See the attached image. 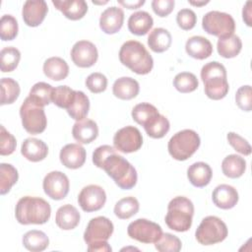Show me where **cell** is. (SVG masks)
Returning a JSON list of instances; mask_svg holds the SVG:
<instances>
[{"label":"cell","instance_id":"obj_37","mask_svg":"<svg viewBox=\"0 0 252 252\" xmlns=\"http://www.w3.org/2000/svg\"><path fill=\"white\" fill-rule=\"evenodd\" d=\"M18 170L10 163L0 164V194H7L18 181Z\"/></svg>","mask_w":252,"mask_h":252},{"label":"cell","instance_id":"obj_15","mask_svg":"<svg viewBox=\"0 0 252 252\" xmlns=\"http://www.w3.org/2000/svg\"><path fill=\"white\" fill-rule=\"evenodd\" d=\"M98 58L96 46L89 40L77 41L71 49V59L80 68H89L95 64Z\"/></svg>","mask_w":252,"mask_h":252},{"label":"cell","instance_id":"obj_18","mask_svg":"<svg viewBox=\"0 0 252 252\" xmlns=\"http://www.w3.org/2000/svg\"><path fill=\"white\" fill-rule=\"evenodd\" d=\"M59 158L65 167L77 169L86 161V150L79 144H67L61 149Z\"/></svg>","mask_w":252,"mask_h":252},{"label":"cell","instance_id":"obj_16","mask_svg":"<svg viewBox=\"0 0 252 252\" xmlns=\"http://www.w3.org/2000/svg\"><path fill=\"white\" fill-rule=\"evenodd\" d=\"M48 12V7L43 0H28L24 3L22 17L29 27H38Z\"/></svg>","mask_w":252,"mask_h":252},{"label":"cell","instance_id":"obj_54","mask_svg":"<svg viewBox=\"0 0 252 252\" xmlns=\"http://www.w3.org/2000/svg\"><path fill=\"white\" fill-rule=\"evenodd\" d=\"M191 5H194V6H203V5H206L209 3V1H200V2H196V1H188Z\"/></svg>","mask_w":252,"mask_h":252},{"label":"cell","instance_id":"obj_41","mask_svg":"<svg viewBox=\"0 0 252 252\" xmlns=\"http://www.w3.org/2000/svg\"><path fill=\"white\" fill-rule=\"evenodd\" d=\"M76 95V91L68 86H59L53 89L51 101L60 108L67 109Z\"/></svg>","mask_w":252,"mask_h":252},{"label":"cell","instance_id":"obj_42","mask_svg":"<svg viewBox=\"0 0 252 252\" xmlns=\"http://www.w3.org/2000/svg\"><path fill=\"white\" fill-rule=\"evenodd\" d=\"M169 128H170V124L168 119L161 114H159L149 125L144 127L148 136L154 139H160L164 137L169 131Z\"/></svg>","mask_w":252,"mask_h":252},{"label":"cell","instance_id":"obj_3","mask_svg":"<svg viewBox=\"0 0 252 252\" xmlns=\"http://www.w3.org/2000/svg\"><path fill=\"white\" fill-rule=\"evenodd\" d=\"M120 62L138 75L149 74L154 67V60L144 44L137 40H128L119 50Z\"/></svg>","mask_w":252,"mask_h":252},{"label":"cell","instance_id":"obj_22","mask_svg":"<svg viewBox=\"0 0 252 252\" xmlns=\"http://www.w3.org/2000/svg\"><path fill=\"white\" fill-rule=\"evenodd\" d=\"M185 50L190 57L203 60L212 55L213 45L208 38L201 35H194L187 39Z\"/></svg>","mask_w":252,"mask_h":252},{"label":"cell","instance_id":"obj_38","mask_svg":"<svg viewBox=\"0 0 252 252\" xmlns=\"http://www.w3.org/2000/svg\"><path fill=\"white\" fill-rule=\"evenodd\" d=\"M21 59V52L14 46L4 47L0 52V67L3 73L14 71Z\"/></svg>","mask_w":252,"mask_h":252},{"label":"cell","instance_id":"obj_2","mask_svg":"<svg viewBox=\"0 0 252 252\" xmlns=\"http://www.w3.org/2000/svg\"><path fill=\"white\" fill-rule=\"evenodd\" d=\"M51 207L40 197H22L15 208V217L21 224H43L50 219Z\"/></svg>","mask_w":252,"mask_h":252},{"label":"cell","instance_id":"obj_9","mask_svg":"<svg viewBox=\"0 0 252 252\" xmlns=\"http://www.w3.org/2000/svg\"><path fill=\"white\" fill-rule=\"evenodd\" d=\"M202 28L207 33L220 38L233 33L235 22L231 15L227 13L210 11L206 13L202 19Z\"/></svg>","mask_w":252,"mask_h":252},{"label":"cell","instance_id":"obj_20","mask_svg":"<svg viewBox=\"0 0 252 252\" xmlns=\"http://www.w3.org/2000/svg\"><path fill=\"white\" fill-rule=\"evenodd\" d=\"M52 4L67 19L78 21L88 12V4L84 0H52Z\"/></svg>","mask_w":252,"mask_h":252},{"label":"cell","instance_id":"obj_45","mask_svg":"<svg viewBox=\"0 0 252 252\" xmlns=\"http://www.w3.org/2000/svg\"><path fill=\"white\" fill-rule=\"evenodd\" d=\"M86 87L94 94H99L106 90L107 78L99 72L90 74L86 79Z\"/></svg>","mask_w":252,"mask_h":252},{"label":"cell","instance_id":"obj_26","mask_svg":"<svg viewBox=\"0 0 252 252\" xmlns=\"http://www.w3.org/2000/svg\"><path fill=\"white\" fill-rule=\"evenodd\" d=\"M80 213L78 210L70 205L66 204L61 206L55 216V222L58 227L63 230L74 229L80 222Z\"/></svg>","mask_w":252,"mask_h":252},{"label":"cell","instance_id":"obj_49","mask_svg":"<svg viewBox=\"0 0 252 252\" xmlns=\"http://www.w3.org/2000/svg\"><path fill=\"white\" fill-rule=\"evenodd\" d=\"M228 144L238 153L244 156H249L251 154V146L246 139L241 137L239 134L234 132H228L226 135Z\"/></svg>","mask_w":252,"mask_h":252},{"label":"cell","instance_id":"obj_14","mask_svg":"<svg viewBox=\"0 0 252 252\" xmlns=\"http://www.w3.org/2000/svg\"><path fill=\"white\" fill-rule=\"evenodd\" d=\"M106 202V194L102 187L95 184L85 186L78 196V203L87 213L100 210Z\"/></svg>","mask_w":252,"mask_h":252},{"label":"cell","instance_id":"obj_50","mask_svg":"<svg viewBox=\"0 0 252 252\" xmlns=\"http://www.w3.org/2000/svg\"><path fill=\"white\" fill-rule=\"evenodd\" d=\"M174 0H154L152 1V8L155 14L158 17L168 16L174 9Z\"/></svg>","mask_w":252,"mask_h":252},{"label":"cell","instance_id":"obj_11","mask_svg":"<svg viewBox=\"0 0 252 252\" xmlns=\"http://www.w3.org/2000/svg\"><path fill=\"white\" fill-rule=\"evenodd\" d=\"M113 145L115 150L123 154L134 153L141 149L143 145V137L138 128L134 126H125L114 134Z\"/></svg>","mask_w":252,"mask_h":252},{"label":"cell","instance_id":"obj_21","mask_svg":"<svg viewBox=\"0 0 252 252\" xmlns=\"http://www.w3.org/2000/svg\"><path fill=\"white\" fill-rule=\"evenodd\" d=\"M73 138L80 144H90L98 136L97 124L92 119L77 121L72 128Z\"/></svg>","mask_w":252,"mask_h":252},{"label":"cell","instance_id":"obj_24","mask_svg":"<svg viewBox=\"0 0 252 252\" xmlns=\"http://www.w3.org/2000/svg\"><path fill=\"white\" fill-rule=\"evenodd\" d=\"M213 176L211 166L203 161H197L191 164L187 169V177L190 183L198 188L207 186Z\"/></svg>","mask_w":252,"mask_h":252},{"label":"cell","instance_id":"obj_32","mask_svg":"<svg viewBox=\"0 0 252 252\" xmlns=\"http://www.w3.org/2000/svg\"><path fill=\"white\" fill-rule=\"evenodd\" d=\"M160 113L158 112V108L149 103V102H142L136 104L132 109V118L135 122L142 125L143 127L149 125L153 122Z\"/></svg>","mask_w":252,"mask_h":252},{"label":"cell","instance_id":"obj_13","mask_svg":"<svg viewBox=\"0 0 252 252\" xmlns=\"http://www.w3.org/2000/svg\"><path fill=\"white\" fill-rule=\"evenodd\" d=\"M42 187L44 193L51 199L59 201L69 193L70 182L67 175L61 171H50L43 179Z\"/></svg>","mask_w":252,"mask_h":252},{"label":"cell","instance_id":"obj_17","mask_svg":"<svg viewBox=\"0 0 252 252\" xmlns=\"http://www.w3.org/2000/svg\"><path fill=\"white\" fill-rule=\"evenodd\" d=\"M124 22V12L121 8L116 6H111L106 8L100 15L99 18V28L100 30L107 33L113 34L118 32Z\"/></svg>","mask_w":252,"mask_h":252},{"label":"cell","instance_id":"obj_47","mask_svg":"<svg viewBox=\"0 0 252 252\" xmlns=\"http://www.w3.org/2000/svg\"><path fill=\"white\" fill-rule=\"evenodd\" d=\"M235 102L237 106L246 112L251 111L252 109V92L251 86L246 85L240 87L235 94Z\"/></svg>","mask_w":252,"mask_h":252},{"label":"cell","instance_id":"obj_30","mask_svg":"<svg viewBox=\"0 0 252 252\" xmlns=\"http://www.w3.org/2000/svg\"><path fill=\"white\" fill-rule=\"evenodd\" d=\"M242 48L240 37L234 33L220 37L217 43L218 53L223 58H233L237 56Z\"/></svg>","mask_w":252,"mask_h":252},{"label":"cell","instance_id":"obj_1","mask_svg":"<svg viewBox=\"0 0 252 252\" xmlns=\"http://www.w3.org/2000/svg\"><path fill=\"white\" fill-rule=\"evenodd\" d=\"M93 162L96 167L103 169L123 190L132 189L137 183L138 175L135 167L109 145L99 146L94 151Z\"/></svg>","mask_w":252,"mask_h":252},{"label":"cell","instance_id":"obj_40","mask_svg":"<svg viewBox=\"0 0 252 252\" xmlns=\"http://www.w3.org/2000/svg\"><path fill=\"white\" fill-rule=\"evenodd\" d=\"M173 86L179 93L188 94L194 92L198 88L199 82L193 73L181 72L174 77Z\"/></svg>","mask_w":252,"mask_h":252},{"label":"cell","instance_id":"obj_29","mask_svg":"<svg viewBox=\"0 0 252 252\" xmlns=\"http://www.w3.org/2000/svg\"><path fill=\"white\" fill-rule=\"evenodd\" d=\"M172 42L170 32L163 28L154 29L148 36V45L150 48L157 53L166 51Z\"/></svg>","mask_w":252,"mask_h":252},{"label":"cell","instance_id":"obj_8","mask_svg":"<svg viewBox=\"0 0 252 252\" xmlns=\"http://www.w3.org/2000/svg\"><path fill=\"white\" fill-rule=\"evenodd\" d=\"M227 233V226L220 218L208 216L202 220L197 227L195 237L202 245H213L223 241Z\"/></svg>","mask_w":252,"mask_h":252},{"label":"cell","instance_id":"obj_4","mask_svg":"<svg viewBox=\"0 0 252 252\" xmlns=\"http://www.w3.org/2000/svg\"><path fill=\"white\" fill-rule=\"evenodd\" d=\"M201 79L204 83L205 94L209 98L219 100L227 94L229 86L225 67L221 63L212 61L205 64L201 69Z\"/></svg>","mask_w":252,"mask_h":252},{"label":"cell","instance_id":"obj_19","mask_svg":"<svg viewBox=\"0 0 252 252\" xmlns=\"http://www.w3.org/2000/svg\"><path fill=\"white\" fill-rule=\"evenodd\" d=\"M238 198L237 190L228 184L218 185L212 194L214 204L222 210L232 209L237 204Z\"/></svg>","mask_w":252,"mask_h":252},{"label":"cell","instance_id":"obj_34","mask_svg":"<svg viewBox=\"0 0 252 252\" xmlns=\"http://www.w3.org/2000/svg\"><path fill=\"white\" fill-rule=\"evenodd\" d=\"M66 110L71 118L76 121L85 119L90 110V99L88 95L82 91H76L75 98Z\"/></svg>","mask_w":252,"mask_h":252},{"label":"cell","instance_id":"obj_53","mask_svg":"<svg viewBox=\"0 0 252 252\" xmlns=\"http://www.w3.org/2000/svg\"><path fill=\"white\" fill-rule=\"evenodd\" d=\"M118 3L128 9H138L145 4V0H134V1H122L118 0Z\"/></svg>","mask_w":252,"mask_h":252},{"label":"cell","instance_id":"obj_36","mask_svg":"<svg viewBox=\"0 0 252 252\" xmlns=\"http://www.w3.org/2000/svg\"><path fill=\"white\" fill-rule=\"evenodd\" d=\"M53 89L49 84L44 82H38L34 84L29 94V97L40 106L48 105L51 102V96Z\"/></svg>","mask_w":252,"mask_h":252},{"label":"cell","instance_id":"obj_25","mask_svg":"<svg viewBox=\"0 0 252 252\" xmlns=\"http://www.w3.org/2000/svg\"><path fill=\"white\" fill-rule=\"evenodd\" d=\"M139 83L131 77H121L115 80L112 86L113 94L123 100H129L136 97L139 94Z\"/></svg>","mask_w":252,"mask_h":252},{"label":"cell","instance_id":"obj_44","mask_svg":"<svg viewBox=\"0 0 252 252\" xmlns=\"http://www.w3.org/2000/svg\"><path fill=\"white\" fill-rule=\"evenodd\" d=\"M155 247L159 252H178L181 250L182 243L177 236L165 232L155 242Z\"/></svg>","mask_w":252,"mask_h":252},{"label":"cell","instance_id":"obj_7","mask_svg":"<svg viewBox=\"0 0 252 252\" xmlns=\"http://www.w3.org/2000/svg\"><path fill=\"white\" fill-rule=\"evenodd\" d=\"M20 116L24 129L32 135L40 134L46 128L47 119L43 107L36 104L29 96L20 107Z\"/></svg>","mask_w":252,"mask_h":252},{"label":"cell","instance_id":"obj_5","mask_svg":"<svg viewBox=\"0 0 252 252\" xmlns=\"http://www.w3.org/2000/svg\"><path fill=\"white\" fill-rule=\"evenodd\" d=\"M194 215V205L184 196L174 197L167 206L165 216L166 225L175 231L184 232L190 229Z\"/></svg>","mask_w":252,"mask_h":252},{"label":"cell","instance_id":"obj_23","mask_svg":"<svg viewBox=\"0 0 252 252\" xmlns=\"http://www.w3.org/2000/svg\"><path fill=\"white\" fill-rule=\"evenodd\" d=\"M21 154L28 160L37 162L47 157L48 147L42 140L36 138H27L22 144Z\"/></svg>","mask_w":252,"mask_h":252},{"label":"cell","instance_id":"obj_12","mask_svg":"<svg viewBox=\"0 0 252 252\" xmlns=\"http://www.w3.org/2000/svg\"><path fill=\"white\" fill-rule=\"evenodd\" d=\"M113 223L105 217L99 216L92 219L84 232V240L90 245L96 242L107 241L113 233Z\"/></svg>","mask_w":252,"mask_h":252},{"label":"cell","instance_id":"obj_33","mask_svg":"<svg viewBox=\"0 0 252 252\" xmlns=\"http://www.w3.org/2000/svg\"><path fill=\"white\" fill-rule=\"evenodd\" d=\"M23 245L29 251L40 252L48 247L49 239L43 231L32 229L24 234Z\"/></svg>","mask_w":252,"mask_h":252},{"label":"cell","instance_id":"obj_46","mask_svg":"<svg viewBox=\"0 0 252 252\" xmlns=\"http://www.w3.org/2000/svg\"><path fill=\"white\" fill-rule=\"evenodd\" d=\"M16 138L8 132L3 125L0 126V155L9 156L16 150Z\"/></svg>","mask_w":252,"mask_h":252},{"label":"cell","instance_id":"obj_28","mask_svg":"<svg viewBox=\"0 0 252 252\" xmlns=\"http://www.w3.org/2000/svg\"><path fill=\"white\" fill-rule=\"evenodd\" d=\"M43 73L47 78L53 81H61L68 76L69 66L61 57H50L43 63Z\"/></svg>","mask_w":252,"mask_h":252},{"label":"cell","instance_id":"obj_35","mask_svg":"<svg viewBox=\"0 0 252 252\" xmlns=\"http://www.w3.org/2000/svg\"><path fill=\"white\" fill-rule=\"evenodd\" d=\"M140 209L138 200L135 197L129 196L120 199L114 206V214L118 219L128 220L135 216Z\"/></svg>","mask_w":252,"mask_h":252},{"label":"cell","instance_id":"obj_39","mask_svg":"<svg viewBox=\"0 0 252 252\" xmlns=\"http://www.w3.org/2000/svg\"><path fill=\"white\" fill-rule=\"evenodd\" d=\"M20 86L17 81L12 78L1 79V101L0 104H11L17 100L20 95Z\"/></svg>","mask_w":252,"mask_h":252},{"label":"cell","instance_id":"obj_52","mask_svg":"<svg viewBox=\"0 0 252 252\" xmlns=\"http://www.w3.org/2000/svg\"><path fill=\"white\" fill-rule=\"evenodd\" d=\"M251 1H247L242 10V18L248 27H251Z\"/></svg>","mask_w":252,"mask_h":252},{"label":"cell","instance_id":"obj_10","mask_svg":"<svg viewBox=\"0 0 252 252\" xmlns=\"http://www.w3.org/2000/svg\"><path fill=\"white\" fill-rule=\"evenodd\" d=\"M127 233L132 238L142 243H155L162 234L159 224L147 219H138L129 223Z\"/></svg>","mask_w":252,"mask_h":252},{"label":"cell","instance_id":"obj_27","mask_svg":"<svg viewBox=\"0 0 252 252\" xmlns=\"http://www.w3.org/2000/svg\"><path fill=\"white\" fill-rule=\"evenodd\" d=\"M154 20L146 11H138L130 15L128 19V30L135 35H145L152 29Z\"/></svg>","mask_w":252,"mask_h":252},{"label":"cell","instance_id":"obj_51","mask_svg":"<svg viewBox=\"0 0 252 252\" xmlns=\"http://www.w3.org/2000/svg\"><path fill=\"white\" fill-rule=\"evenodd\" d=\"M112 249L107 241L96 242L88 245V251L90 252H110Z\"/></svg>","mask_w":252,"mask_h":252},{"label":"cell","instance_id":"obj_31","mask_svg":"<svg viewBox=\"0 0 252 252\" xmlns=\"http://www.w3.org/2000/svg\"><path fill=\"white\" fill-rule=\"evenodd\" d=\"M222 173L229 178H239L246 170V160L238 155H228L221 162Z\"/></svg>","mask_w":252,"mask_h":252},{"label":"cell","instance_id":"obj_6","mask_svg":"<svg viewBox=\"0 0 252 252\" xmlns=\"http://www.w3.org/2000/svg\"><path fill=\"white\" fill-rule=\"evenodd\" d=\"M201 140L196 131L184 129L175 133L167 144L169 155L176 160H186L199 149Z\"/></svg>","mask_w":252,"mask_h":252},{"label":"cell","instance_id":"obj_43","mask_svg":"<svg viewBox=\"0 0 252 252\" xmlns=\"http://www.w3.org/2000/svg\"><path fill=\"white\" fill-rule=\"evenodd\" d=\"M18 22L12 15H3L0 20V37L3 41L13 40L18 34Z\"/></svg>","mask_w":252,"mask_h":252},{"label":"cell","instance_id":"obj_48","mask_svg":"<svg viewBox=\"0 0 252 252\" xmlns=\"http://www.w3.org/2000/svg\"><path fill=\"white\" fill-rule=\"evenodd\" d=\"M176 23L178 27L183 31L192 30L197 23V16L191 9H181L176 15Z\"/></svg>","mask_w":252,"mask_h":252}]
</instances>
